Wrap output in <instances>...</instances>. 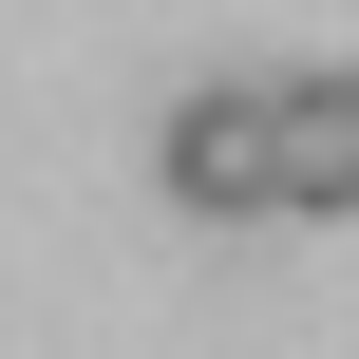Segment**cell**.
I'll return each mask as SVG.
<instances>
[{
    "label": "cell",
    "mask_w": 359,
    "mask_h": 359,
    "mask_svg": "<svg viewBox=\"0 0 359 359\" xmlns=\"http://www.w3.org/2000/svg\"><path fill=\"white\" fill-rule=\"evenodd\" d=\"M151 170H170L189 227H265V208H303V76H189L170 133H151Z\"/></svg>",
    "instance_id": "cell-1"
},
{
    "label": "cell",
    "mask_w": 359,
    "mask_h": 359,
    "mask_svg": "<svg viewBox=\"0 0 359 359\" xmlns=\"http://www.w3.org/2000/svg\"><path fill=\"white\" fill-rule=\"evenodd\" d=\"M303 208H359V76H303Z\"/></svg>",
    "instance_id": "cell-2"
}]
</instances>
